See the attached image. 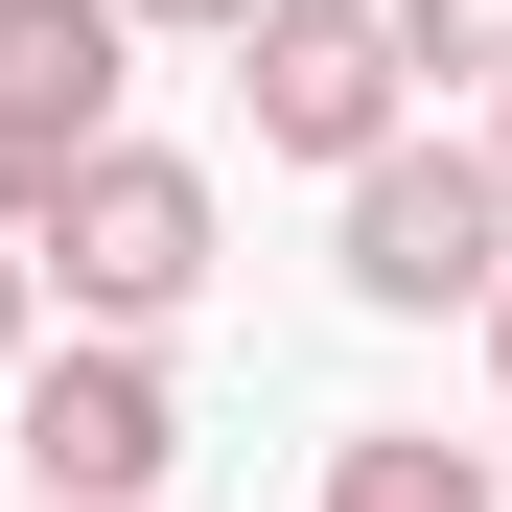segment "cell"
<instances>
[{
	"instance_id": "1",
	"label": "cell",
	"mask_w": 512,
	"mask_h": 512,
	"mask_svg": "<svg viewBox=\"0 0 512 512\" xmlns=\"http://www.w3.org/2000/svg\"><path fill=\"white\" fill-rule=\"evenodd\" d=\"M210 256H233V210H210V163H187V140H94V163L24 210V280L94 326V350H163V326L210 303Z\"/></svg>"
},
{
	"instance_id": "2",
	"label": "cell",
	"mask_w": 512,
	"mask_h": 512,
	"mask_svg": "<svg viewBox=\"0 0 512 512\" xmlns=\"http://www.w3.org/2000/svg\"><path fill=\"white\" fill-rule=\"evenodd\" d=\"M373 326H466L512 280V187H489V140H373L350 163V256H326Z\"/></svg>"
},
{
	"instance_id": "3",
	"label": "cell",
	"mask_w": 512,
	"mask_h": 512,
	"mask_svg": "<svg viewBox=\"0 0 512 512\" xmlns=\"http://www.w3.org/2000/svg\"><path fill=\"white\" fill-rule=\"evenodd\" d=\"M0 419H24V512H140L163 466H187V373H163V350H94V326L0 373Z\"/></svg>"
},
{
	"instance_id": "4",
	"label": "cell",
	"mask_w": 512,
	"mask_h": 512,
	"mask_svg": "<svg viewBox=\"0 0 512 512\" xmlns=\"http://www.w3.org/2000/svg\"><path fill=\"white\" fill-rule=\"evenodd\" d=\"M233 94H256V163H326V187H350L373 140H419L373 0H256V24H233Z\"/></svg>"
},
{
	"instance_id": "5",
	"label": "cell",
	"mask_w": 512,
	"mask_h": 512,
	"mask_svg": "<svg viewBox=\"0 0 512 512\" xmlns=\"http://www.w3.org/2000/svg\"><path fill=\"white\" fill-rule=\"evenodd\" d=\"M117 0H0V233H24L47 187H70V163H94L117 140Z\"/></svg>"
},
{
	"instance_id": "6",
	"label": "cell",
	"mask_w": 512,
	"mask_h": 512,
	"mask_svg": "<svg viewBox=\"0 0 512 512\" xmlns=\"http://www.w3.org/2000/svg\"><path fill=\"white\" fill-rule=\"evenodd\" d=\"M326 512H489V443H443V419H350V443H326Z\"/></svg>"
},
{
	"instance_id": "7",
	"label": "cell",
	"mask_w": 512,
	"mask_h": 512,
	"mask_svg": "<svg viewBox=\"0 0 512 512\" xmlns=\"http://www.w3.org/2000/svg\"><path fill=\"white\" fill-rule=\"evenodd\" d=\"M396 94H512V0H373Z\"/></svg>"
},
{
	"instance_id": "8",
	"label": "cell",
	"mask_w": 512,
	"mask_h": 512,
	"mask_svg": "<svg viewBox=\"0 0 512 512\" xmlns=\"http://www.w3.org/2000/svg\"><path fill=\"white\" fill-rule=\"evenodd\" d=\"M256 0H117V47H233Z\"/></svg>"
},
{
	"instance_id": "9",
	"label": "cell",
	"mask_w": 512,
	"mask_h": 512,
	"mask_svg": "<svg viewBox=\"0 0 512 512\" xmlns=\"http://www.w3.org/2000/svg\"><path fill=\"white\" fill-rule=\"evenodd\" d=\"M47 350V280H24V233H0V373H24Z\"/></svg>"
},
{
	"instance_id": "10",
	"label": "cell",
	"mask_w": 512,
	"mask_h": 512,
	"mask_svg": "<svg viewBox=\"0 0 512 512\" xmlns=\"http://www.w3.org/2000/svg\"><path fill=\"white\" fill-rule=\"evenodd\" d=\"M466 326H489V419H512V280H489V303H466Z\"/></svg>"
},
{
	"instance_id": "11",
	"label": "cell",
	"mask_w": 512,
	"mask_h": 512,
	"mask_svg": "<svg viewBox=\"0 0 512 512\" xmlns=\"http://www.w3.org/2000/svg\"><path fill=\"white\" fill-rule=\"evenodd\" d=\"M489 512H512V419H489Z\"/></svg>"
},
{
	"instance_id": "12",
	"label": "cell",
	"mask_w": 512,
	"mask_h": 512,
	"mask_svg": "<svg viewBox=\"0 0 512 512\" xmlns=\"http://www.w3.org/2000/svg\"><path fill=\"white\" fill-rule=\"evenodd\" d=\"M489 187H512V94H489Z\"/></svg>"
}]
</instances>
